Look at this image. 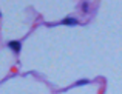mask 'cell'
<instances>
[{"mask_svg":"<svg viewBox=\"0 0 122 94\" xmlns=\"http://www.w3.org/2000/svg\"><path fill=\"white\" fill-rule=\"evenodd\" d=\"M11 48H14V49L17 51L19 49V43H17V42H12V43H11Z\"/></svg>","mask_w":122,"mask_h":94,"instance_id":"obj_1","label":"cell"}]
</instances>
